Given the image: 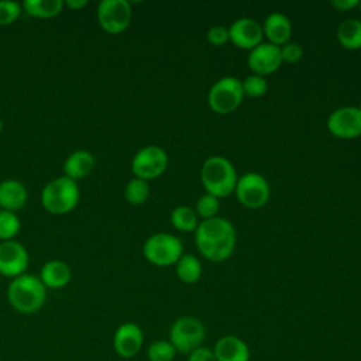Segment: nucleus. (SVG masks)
<instances>
[{"mask_svg":"<svg viewBox=\"0 0 361 361\" xmlns=\"http://www.w3.org/2000/svg\"><path fill=\"white\" fill-rule=\"evenodd\" d=\"M235 241L233 223L220 216L200 221L195 230V244L200 255L212 262L226 261L233 254Z\"/></svg>","mask_w":361,"mask_h":361,"instance_id":"f257e3e1","label":"nucleus"},{"mask_svg":"<svg viewBox=\"0 0 361 361\" xmlns=\"http://www.w3.org/2000/svg\"><path fill=\"white\" fill-rule=\"evenodd\" d=\"M6 295L14 310L23 314H32L41 310L45 305L47 288L38 276L25 272L11 279Z\"/></svg>","mask_w":361,"mask_h":361,"instance_id":"f03ea898","label":"nucleus"},{"mask_svg":"<svg viewBox=\"0 0 361 361\" xmlns=\"http://www.w3.org/2000/svg\"><path fill=\"white\" fill-rule=\"evenodd\" d=\"M200 179L206 193L221 199L234 192L238 176L234 165L226 157L212 155L202 165Z\"/></svg>","mask_w":361,"mask_h":361,"instance_id":"7ed1b4c3","label":"nucleus"},{"mask_svg":"<svg viewBox=\"0 0 361 361\" xmlns=\"http://www.w3.org/2000/svg\"><path fill=\"white\" fill-rule=\"evenodd\" d=\"M79 185L68 176L51 179L41 192V204L51 214H66L79 202Z\"/></svg>","mask_w":361,"mask_h":361,"instance_id":"20e7f679","label":"nucleus"},{"mask_svg":"<svg viewBox=\"0 0 361 361\" xmlns=\"http://www.w3.org/2000/svg\"><path fill=\"white\" fill-rule=\"evenodd\" d=\"M142 255L155 267H171L183 255V245L182 241L171 233H155L145 240Z\"/></svg>","mask_w":361,"mask_h":361,"instance_id":"39448f33","label":"nucleus"},{"mask_svg":"<svg viewBox=\"0 0 361 361\" xmlns=\"http://www.w3.org/2000/svg\"><path fill=\"white\" fill-rule=\"evenodd\" d=\"M244 99L241 80L235 76L217 79L207 93V104L217 114H230L240 107Z\"/></svg>","mask_w":361,"mask_h":361,"instance_id":"423d86ee","label":"nucleus"},{"mask_svg":"<svg viewBox=\"0 0 361 361\" xmlns=\"http://www.w3.org/2000/svg\"><path fill=\"white\" fill-rule=\"evenodd\" d=\"M206 337L204 324L193 316H182L176 319L169 329V341L176 351L190 354L202 347Z\"/></svg>","mask_w":361,"mask_h":361,"instance_id":"0eeeda50","label":"nucleus"},{"mask_svg":"<svg viewBox=\"0 0 361 361\" xmlns=\"http://www.w3.org/2000/svg\"><path fill=\"white\" fill-rule=\"evenodd\" d=\"M96 18L104 32L121 34L131 24L133 8L127 0H102L97 4Z\"/></svg>","mask_w":361,"mask_h":361,"instance_id":"6e6552de","label":"nucleus"},{"mask_svg":"<svg viewBox=\"0 0 361 361\" xmlns=\"http://www.w3.org/2000/svg\"><path fill=\"white\" fill-rule=\"evenodd\" d=\"M234 193L237 200L247 209H261L271 196L268 180L257 172H247L237 179Z\"/></svg>","mask_w":361,"mask_h":361,"instance_id":"1a4fd4ad","label":"nucleus"},{"mask_svg":"<svg viewBox=\"0 0 361 361\" xmlns=\"http://www.w3.org/2000/svg\"><path fill=\"white\" fill-rule=\"evenodd\" d=\"M168 168V154L159 145H145L140 148L131 159L134 178L152 180L159 178Z\"/></svg>","mask_w":361,"mask_h":361,"instance_id":"9d476101","label":"nucleus"},{"mask_svg":"<svg viewBox=\"0 0 361 361\" xmlns=\"http://www.w3.org/2000/svg\"><path fill=\"white\" fill-rule=\"evenodd\" d=\"M327 131L340 140H354L361 135V111L355 106L333 110L326 121Z\"/></svg>","mask_w":361,"mask_h":361,"instance_id":"9b49d317","label":"nucleus"},{"mask_svg":"<svg viewBox=\"0 0 361 361\" xmlns=\"http://www.w3.org/2000/svg\"><path fill=\"white\" fill-rule=\"evenodd\" d=\"M30 257L27 248L16 241H0V275L7 278H17L25 274Z\"/></svg>","mask_w":361,"mask_h":361,"instance_id":"f8f14e48","label":"nucleus"},{"mask_svg":"<svg viewBox=\"0 0 361 361\" xmlns=\"http://www.w3.org/2000/svg\"><path fill=\"white\" fill-rule=\"evenodd\" d=\"M247 65L251 73L265 78L281 68V48L269 42H261L258 47L250 51Z\"/></svg>","mask_w":361,"mask_h":361,"instance_id":"ddd939ff","label":"nucleus"},{"mask_svg":"<svg viewBox=\"0 0 361 361\" xmlns=\"http://www.w3.org/2000/svg\"><path fill=\"white\" fill-rule=\"evenodd\" d=\"M228 38L237 48L251 51L264 42L262 25L250 17L237 18L228 27Z\"/></svg>","mask_w":361,"mask_h":361,"instance_id":"4468645a","label":"nucleus"},{"mask_svg":"<svg viewBox=\"0 0 361 361\" xmlns=\"http://www.w3.org/2000/svg\"><path fill=\"white\" fill-rule=\"evenodd\" d=\"M144 344V333L141 327L133 322L120 324L113 334V348L121 358L135 357Z\"/></svg>","mask_w":361,"mask_h":361,"instance_id":"2eb2a0df","label":"nucleus"},{"mask_svg":"<svg viewBox=\"0 0 361 361\" xmlns=\"http://www.w3.org/2000/svg\"><path fill=\"white\" fill-rule=\"evenodd\" d=\"M262 25L264 37L268 39L269 44L282 47L289 42L292 35V24L290 20L282 13H271L265 17Z\"/></svg>","mask_w":361,"mask_h":361,"instance_id":"dca6fc26","label":"nucleus"},{"mask_svg":"<svg viewBox=\"0 0 361 361\" xmlns=\"http://www.w3.org/2000/svg\"><path fill=\"white\" fill-rule=\"evenodd\" d=\"M213 354L217 361H250V348L247 343L231 334L223 336L216 341Z\"/></svg>","mask_w":361,"mask_h":361,"instance_id":"f3484780","label":"nucleus"},{"mask_svg":"<svg viewBox=\"0 0 361 361\" xmlns=\"http://www.w3.org/2000/svg\"><path fill=\"white\" fill-rule=\"evenodd\" d=\"M38 278L41 279L45 288L61 289L71 282L72 272L69 265L65 261L49 259L42 265Z\"/></svg>","mask_w":361,"mask_h":361,"instance_id":"a211bd4d","label":"nucleus"},{"mask_svg":"<svg viewBox=\"0 0 361 361\" xmlns=\"http://www.w3.org/2000/svg\"><path fill=\"white\" fill-rule=\"evenodd\" d=\"M28 197L27 188L17 179H4L0 182V209L17 212Z\"/></svg>","mask_w":361,"mask_h":361,"instance_id":"6ab92c4d","label":"nucleus"},{"mask_svg":"<svg viewBox=\"0 0 361 361\" xmlns=\"http://www.w3.org/2000/svg\"><path fill=\"white\" fill-rule=\"evenodd\" d=\"M94 168V158L86 149H78L69 154L63 162V175L72 180L86 178Z\"/></svg>","mask_w":361,"mask_h":361,"instance_id":"aec40b11","label":"nucleus"},{"mask_svg":"<svg viewBox=\"0 0 361 361\" xmlns=\"http://www.w3.org/2000/svg\"><path fill=\"white\" fill-rule=\"evenodd\" d=\"M338 44L348 51L361 49V20L347 18L337 28Z\"/></svg>","mask_w":361,"mask_h":361,"instance_id":"412c9836","label":"nucleus"},{"mask_svg":"<svg viewBox=\"0 0 361 361\" xmlns=\"http://www.w3.org/2000/svg\"><path fill=\"white\" fill-rule=\"evenodd\" d=\"M23 11L35 18H52L56 17L65 3L62 0H25L21 3Z\"/></svg>","mask_w":361,"mask_h":361,"instance_id":"4be33fe9","label":"nucleus"},{"mask_svg":"<svg viewBox=\"0 0 361 361\" xmlns=\"http://www.w3.org/2000/svg\"><path fill=\"white\" fill-rule=\"evenodd\" d=\"M175 272L183 283H195L202 276V264L193 254H183L175 264Z\"/></svg>","mask_w":361,"mask_h":361,"instance_id":"5701e85b","label":"nucleus"},{"mask_svg":"<svg viewBox=\"0 0 361 361\" xmlns=\"http://www.w3.org/2000/svg\"><path fill=\"white\" fill-rule=\"evenodd\" d=\"M171 224L178 230L183 233H195V230L199 226V217L195 212V209L189 206H176L171 212Z\"/></svg>","mask_w":361,"mask_h":361,"instance_id":"b1692460","label":"nucleus"},{"mask_svg":"<svg viewBox=\"0 0 361 361\" xmlns=\"http://www.w3.org/2000/svg\"><path fill=\"white\" fill-rule=\"evenodd\" d=\"M124 196L130 204L140 206L145 203V200L149 196V183L144 179L133 178L127 182L124 188Z\"/></svg>","mask_w":361,"mask_h":361,"instance_id":"393cba45","label":"nucleus"},{"mask_svg":"<svg viewBox=\"0 0 361 361\" xmlns=\"http://www.w3.org/2000/svg\"><path fill=\"white\" fill-rule=\"evenodd\" d=\"M21 228L20 217L10 210L0 209V241L14 240Z\"/></svg>","mask_w":361,"mask_h":361,"instance_id":"a878e982","label":"nucleus"},{"mask_svg":"<svg viewBox=\"0 0 361 361\" xmlns=\"http://www.w3.org/2000/svg\"><path fill=\"white\" fill-rule=\"evenodd\" d=\"M195 212L197 217H202L203 220L214 219L219 216L220 212V199L210 193H204L197 199L195 204Z\"/></svg>","mask_w":361,"mask_h":361,"instance_id":"bb28decb","label":"nucleus"},{"mask_svg":"<svg viewBox=\"0 0 361 361\" xmlns=\"http://www.w3.org/2000/svg\"><path fill=\"white\" fill-rule=\"evenodd\" d=\"M175 354L176 350L169 340H157L147 348L148 361H172Z\"/></svg>","mask_w":361,"mask_h":361,"instance_id":"cd10ccee","label":"nucleus"},{"mask_svg":"<svg viewBox=\"0 0 361 361\" xmlns=\"http://www.w3.org/2000/svg\"><path fill=\"white\" fill-rule=\"evenodd\" d=\"M243 92H244V96H248V97H261L267 93L268 90V82L264 76H259V75H248L243 82Z\"/></svg>","mask_w":361,"mask_h":361,"instance_id":"c85d7f7f","label":"nucleus"},{"mask_svg":"<svg viewBox=\"0 0 361 361\" xmlns=\"http://www.w3.org/2000/svg\"><path fill=\"white\" fill-rule=\"evenodd\" d=\"M23 13V6L18 1L0 0V25H11L16 23Z\"/></svg>","mask_w":361,"mask_h":361,"instance_id":"c756f323","label":"nucleus"},{"mask_svg":"<svg viewBox=\"0 0 361 361\" xmlns=\"http://www.w3.org/2000/svg\"><path fill=\"white\" fill-rule=\"evenodd\" d=\"M281 48V58L282 63H298L303 58V48L296 42H286Z\"/></svg>","mask_w":361,"mask_h":361,"instance_id":"7c9ffc66","label":"nucleus"},{"mask_svg":"<svg viewBox=\"0 0 361 361\" xmlns=\"http://www.w3.org/2000/svg\"><path fill=\"white\" fill-rule=\"evenodd\" d=\"M206 37H207V41L214 47H223L230 41L228 28L223 25H213L212 28H209Z\"/></svg>","mask_w":361,"mask_h":361,"instance_id":"2f4dec72","label":"nucleus"},{"mask_svg":"<svg viewBox=\"0 0 361 361\" xmlns=\"http://www.w3.org/2000/svg\"><path fill=\"white\" fill-rule=\"evenodd\" d=\"M188 361H217V360L213 354V350L202 345L195 351H192L190 354H188Z\"/></svg>","mask_w":361,"mask_h":361,"instance_id":"473e14b6","label":"nucleus"},{"mask_svg":"<svg viewBox=\"0 0 361 361\" xmlns=\"http://www.w3.org/2000/svg\"><path fill=\"white\" fill-rule=\"evenodd\" d=\"M330 4L337 11H348L354 7H358L361 4V1H358V0H333Z\"/></svg>","mask_w":361,"mask_h":361,"instance_id":"72a5a7b5","label":"nucleus"},{"mask_svg":"<svg viewBox=\"0 0 361 361\" xmlns=\"http://www.w3.org/2000/svg\"><path fill=\"white\" fill-rule=\"evenodd\" d=\"M63 3L71 10H82L83 7L87 6V0H66Z\"/></svg>","mask_w":361,"mask_h":361,"instance_id":"f704fd0d","label":"nucleus"},{"mask_svg":"<svg viewBox=\"0 0 361 361\" xmlns=\"http://www.w3.org/2000/svg\"><path fill=\"white\" fill-rule=\"evenodd\" d=\"M1 130H3V121H1V118H0V133H1Z\"/></svg>","mask_w":361,"mask_h":361,"instance_id":"c9c22d12","label":"nucleus"},{"mask_svg":"<svg viewBox=\"0 0 361 361\" xmlns=\"http://www.w3.org/2000/svg\"><path fill=\"white\" fill-rule=\"evenodd\" d=\"M358 109H360V111H361V103H360V106H358Z\"/></svg>","mask_w":361,"mask_h":361,"instance_id":"e433bc0d","label":"nucleus"},{"mask_svg":"<svg viewBox=\"0 0 361 361\" xmlns=\"http://www.w3.org/2000/svg\"><path fill=\"white\" fill-rule=\"evenodd\" d=\"M360 6H361V4H360Z\"/></svg>","mask_w":361,"mask_h":361,"instance_id":"4c0bfd02","label":"nucleus"}]
</instances>
